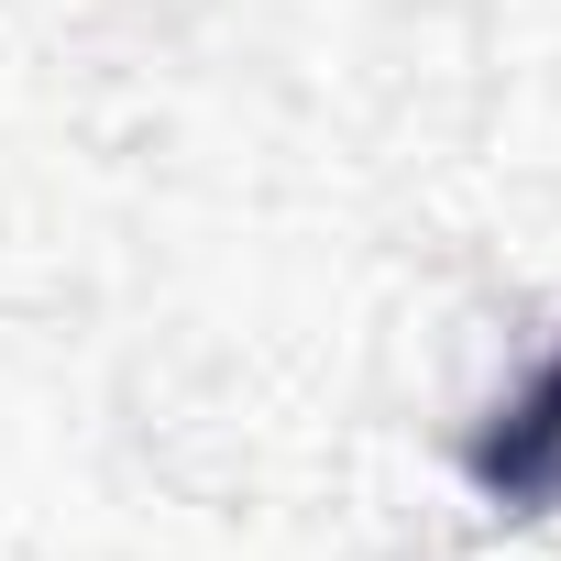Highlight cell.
Returning <instances> with one entry per match:
<instances>
[{
  "instance_id": "cell-1",
  "label": "cell",
  "mask_w": 561,
  "mask_h": 561,
  "mask_svg": "<svg viewBox=\"0 0 561 561\" xmlns=\"http://www.w3.org/2000/svg\"><path fill=\"white\" fill-rule=\"evenodd\" d=\"M462 473H473L484 506H506V517H561V353L473 430Z\"/></svg>"
}]
</instances>
